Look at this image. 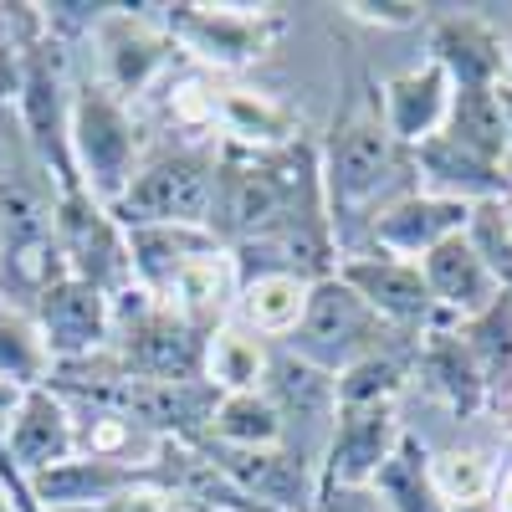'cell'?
I'll list each match as a JSON object with an SVG mask.
<instances>
[{
	"instance_id": "obj_1",
	"label": "cell",
	"mask_w": 512,
	"mask_h": 512,
	"mask_svg": "<svg viewBox=\"0 0 512 512\" xmlns=\"http://www.w3.org/2000/svg\"><path fill=\"white\" fill-rule=\"evenodd\" d=\"M405 149L390 139V128H384L379 113H359L349 123L333 128V139L318 159V180H323V205L333 210L328 226L333 236H344L349 221L359 216H374L384 210L395 195V180L405 175Z\"/></svg>"
},
{
	"instance_id": "obj_2",
	"label": "cell",
	"mask_w": 512,
	"mask_h": 512,
	"mask_svg": "<svg viewBox=\"0 0 512 512\" xmlns=\"http://www.w3.org/2000/svg\"><path fill=\"white\" fill-rule=\"evenodd\" d=\"M216 175L221 164L210 154L180 149L139 164L128 190L108 205L118 231H154V226H185V231H210L216 216Z\"/></svg>"
},
{
	"instance_id": "obj_3",
	"label": "cell",
	"mask_w": 512,
	"mask_h": 512,
	"mask_svg": "<svg viewBox=\"0 0 512 512\" xmlns=\"http://www.w3.org/2000/svg\"><path fill=\"white\" fill-rule=\"evenodd\" d=\"M67 139H72V164H77L82 190L108 210L128 190V180L139 175L134 118L103 82H82L67 113Z\"/></svg>"
},
{
	"instance_id": "obj_4",
	"label": "cell",
	"mask_w": 512,
	"mask_h": 512,
	"mask_svg": "<svg viewBox=\"0 0 512 512\" xmlns=\"http://www.w3.org/2000/svg\"><path fill=\"white\" fill-rule=\"evenodd\" d=\"M384 328H390V323H384V318L364 303V297L333 272V277H318V282H313L308 313H303V323H297V333H292V354L303 359V364H313V369H323V374L338 379L349 364L379 354Z\"/></svg>"
},
{
	"instance_id": "obj_5",
	"label": "cell",
	"mask_w": 512,
	"mask_h": 512,
	"mask_svg": "<svg viewBox=\"0 0 512 512\" xmlns=\"http://www.w3.org/2000/svg\"><path fill=\"white\" fill-rule=\"evenodd\" d=\"M333 272L344 277L390 328H425L431 333L436 323H446L431 287L420 277V262H400V256H384V251H349V256H338Z\"/></svg>"
},
{
	"instance_id": "obj_6",
	"label": "cell",
	"mask_w": 512,
	"mask_h": 512,
	"mask_svg": "<svg viewBox=\"0 0 512 512\" xmlns=\"http://www.w3.org/2000/svg\"><path fill=\"white\" fill-rule=\"evenodd\" d=\"M169 31L200 62L241 67L267 52V41L277 36V21L267 16V6H175L169 11Z\"/></svg>"
},
{
	"instance_id": "obj_7",
	"label": "cell",
	"mask_w": 512,
	"mask_h": 512,
	"mask_svg": "<svg viewBox=\"0 0 512 512\" xmlns=\"http://www.w3.org/2000/svg\"><path fill=\"white\" fill-rule=\"evenodd\" d=\"M466 221H472V205H456L425 190H400L390 205L369 216V246L384 256H400V262H420L441 241L461 236Z\"/></svg>"
},
{
	"instance_id": "obj_8",
	"label": "cell",
	"mask_w": 512,
	"mask_h": 512,
	"mask_svg": "<svg viewBox=\"0 0 512 512\" xmlns=\"http://www.w3.org/2000/svg\"><path fill=\"white\" fill-rule=\"evenodd\" d=\"M405 425L395 405H349L333 415V436L323 451V482L328 487H369L379 466L400 446Z\"/></svg>"
},
{
	"instance_id": "obj_9",
	"label": "cell",
	"mask_w": 512,
	"mask_h": 512,
	"mask_svg": "<svg viewBox=\"0 0 512 512\" xmlns=\"http://www.w3.org/2000/svg\"><path fill=\"white\" fill-rule=\"evenodd\" d=\"M36 323H41V338H47L52 359H82L113 338L108 292L72 272H62L57 282L36 292Z\"/></svg>"
},
{
	"instance_id": "obj_10",
	"label": "cell",
	"mask_w": 512,
	"mask_h": 512,
	"mask_svg": "<svg viewBox=\"0 0 512 512\" xmlns=\"http://www.w3.org/2000/svg\"><path fill=\"white\" fill-rule=\"evenodd\" d=\"M420 277H425V287H431V297H436V308H441L446 323H472V318L492 313L507 297L497 272L482 262V251L472 246L466 231L441 241L431 256H420Z\"/></svg>"
},
{
	"instance_id": "obj_11",
	"label": "cell",
	"mask_w": 512,
	"mask_h": 512,
	"mask_svg": "<svg viewBox=\"0 0 512 512\" xmlns=\"http://www.w3.org/2000/svg\"><path fill=\"white\" fill-rule=\"evenodd\" d=\"M451 93H456V82L431 57L415 62L400 77H390V82H384V93H379V118H384V128H390V139L400 149L431 144L446 128V118H451Z\"/></svg>"
},
{
	"instance_id": "obj_12",
	"label": "cell",
	"mask_w": 512,
	"mask_h": 512,
	"mask_svg": "<svg viewBox=\"0 0 512 512\" xmlns=\"http://www.w3.org/2000/svg\"><path fill=\"white\" fill-rule=\"evenodd\" d=\"M123 374H139V379H205V333L190 328L180 313L154 308L144 323L123 328Z\"/></svg>"
},
{
	"instance_id": "obj_13",
	"label": "cell",
	"mask_w": 512,
	"mask_h": 512,
	"mask_svg": "<svg viewBox=\"0 0 512 512\" xmlns=\"http://www.w3.org/2000/svg\"><path fill=\"white\" fill-rule=\"evenodd\" d=\"M6 456L21 466L26 477H41V472H52V466L77 456L72 415H67L62 395H52L47 384L16 395L11 420H6Z\"/></svg>"
},
{
	"instance_id": "obj_14",
	"label": "cell",
	"mask_w": 512,
	"mask_h": 512,
	"mask_svg": "<svg viewBox=\"0 0 512 512\" xmlns=\"http://www.w3.org/2000/svg\"><path fill=\"white\" fill-rule=\"evenodd\" d=\"M144 472L134 461H103V456H72L62 466H52V472L31 477V497L47 502L52 512H98L108 507L113 497H123L128 487H139Z\"/></svg>"
},
{
	"instance_id": "obj_15",
	"label": "cell",
	"mask_w": 512,
	"mask_h": 512,
	"mask_svg": "<svg viewBox=\"0 0 512 512\" xmlns=\"http://www.w3.org/2000/svg\"><path fill=\"white\" fill-rule=\"evenodd\" d=\"M98 47H103V88L123 103V98H139L149 82L159 77L169 41L154 36L139 16L113 11V16L98 26Z\"/></svg>"
},
{
	"instance_id": "obj_16",
	"label": "cell",
	"mask_w": 512,
	"mask_h": 512,
	"mask_svg": "<svg viewBox=\"0 0 512 512\" xmlns=\"http://www.w3.org/2000/svg\"><path fill=\"white\" fill-rule=\"evenodd\" d=\"M236 297H241V282H236V256L231 251H205L175 277V287L164 292V308L180 313L190 328L200 333H216L231 313H236Z\"/></svg>"
},
{
	"instance_id": "obj_17",
	"label": "cell",
	"mask_w": 512,
	"mask_h": 512,
	"mask_svg": "<svg viewBox=\"0 0 512 512\" xmlns=\"http://www.w3.org/2000/svg\"><path fill=\"white\" fill-rule=\"evenodd\" d=\"M415 169L425 180V195H441V200H456V205H492V200H507V169L502 164H487L477 154L456 149L451 139H431L415 149Z\"/></svg>"
},
{
	"instance_id": "obj_18",
	"label": "cell",
	"mask_w": 512,
	"mask_h": 512,
	"mask_svg": "<svg viewBox=\"0 0 512 512\" xmlns=\"http://www.w3.org/2000/svg\"><path fill=\"white\" fill-rule=\"evenodd\" d=\"M502 47L507 41L472 21V16H446L431 36V62L446 67V77L456 88H497L502 82Z\"/></svg>"
},
{
	"instance_id": "obj_19",
	"label": "cell",
	"mask_w": 512,
	"mask_h": 512,
	"mask_svg": "<svg viewBox=\"0 0 512 512\" xmlns=\"http://www.w3.org/2000/svg\"><path fill=\"white\" fill-rule=\"evenodd\" d=\"M308 292H313V282L297 272H282V267L256 272L241 282L236 323H246L251 333H267V338H292L308 313Z\"/></svg>"
},
{
	"instance_id": "obj_20",
	"label": "cell",
	"mask_w": 512,
	"mask_h": 512,
	"mask_svg": "<svg viewBox=\"0 0 512 512\" xmlns=\"http://www.w3.org/2000/svg\"><path fill=\"white\" fill-rule=\"evenodd\" d=\"M272 354L262 349L246 323H221L216 333H205V384L216 395H246V390H267Z\"/></svg>"
},
{
	"instance_id": "obj_21",
	"label": "cell",
	"mask_w": 512,
	"mask_h": 512,
	"mask_svg": "<svg viewBox=\"0 0 512 512\" xmlns=\"http://www.w3.org/2000/svg\"><path fill=\"white\" fill-rule=\"evenodd\" d=\"M205 431L210 446H226V451H277L287 441V420L267 390H246V395H216Z\"/></svg>"
},
{
	"instance_id": "obj_22",
	"label": "cell",
	"mask_w": 512,
	"mask_h": 512,
	"mask_svg": "<svg viewBox=\"0 0 512 512\" xmlns=\"http://www.w3.org/2000/svg\"><path fill=\"white\" fill-rule=\"evenodd\" d=\"M441 139H451L456 149H466V154H477V159L507 169L512 134H507L502 93L497 88H456L451 93V118L441 128Z\"/></svg>"
},
{
	"instance_id": "obj_23",
	"label": "cell",
	"mask_w": 512,
	"mask_h": 512,
	"mask_svg": "<svg viewBox=\"0 0 512 512\" xmlns=\"http://www.w3.org/2000/svg\"><path fill=\"white\" fill-rule=\"evenodd\" d=\"M216 128L231 134L236 144L267 154V149H292L297 139V118L267 98V93H251V88H221V103H216Z\"/></svg>"
},
{
	"instance_id": "obj_24",
	"label": "cell",
	"mask_w": 512,
	"mask_h": 512,
	"mask_svg": "<svg viewBox=\"0 0 512 512\" xmlns=\"http://www.w3.org/2000/svg\"><path fill=\"white\" fill-rule=\"evenodd\" d=\"M369 492L384 502V512H451L431 482V451H425L410 431L400 436V446L390 451V461L379 466V477L369 482Z\"/></svg>"
},
{
	"instance_id": "obj_25",
	"label": "cell",
	"mask_w": 512,
	"mask_h": 512,
	"mask_svg": "<svg viewBox=\"0 0 512 512\" xmlns=\"http://www.w3.org/2000/svg\"><path fill=\"white\" fill-rule=\"evenodd\" d=\"M420 374L431 379L436 390L451 400V410H461V415H477L487 390H492L482 364L472 359V349L461 344L456 328H431V344H425V354H420Z\"/></svg>"
},
{
	"instance_id": "obj_26",
	"label": "cell",
	"mask_w": 512,
	"mask_h": 512,
	"mask_svg": "<svg viewBox=\"0 0 512 512\" xmlns=\"http://www.w3.org/2000/svg\"><path fill=\"white\" fill-rule=\"evenodd\" d=\"M52 349L41 338V323L21 308H6L0 303V384L11 390H36L41 379L52 374Z\"/></svg>"
},
{
	"instance_id": "obj_27",
	"label": "cell",
	"mask_w": 512,
	"mask_h": 512,
	"mask_svg": "<svg viewBox=\"0 0 512 512\" xmlns=\"http://www.w3.org/2000/svg\"><path fill=\"white\" fill-rule=\"evenodd\" d=\"M431 482L451 512H477V507H492L497 466L482 451H441L431 456Z\"/></svg>"
},
{
	"instance_id": "obj_28",
	"label": "cell",
	"mask_w": 512,
	"mask_h": 512,
	"mask_svg": "<svg viewBox=\"0 0 512 512\" xmlns=\"http://www.w3.org/2000/svg\"><path fill=\"white\" fill-rule=\"evenodd\" d=\"M333 390H338V410H349V405H395L400 390H405V364L379 349V354L349 364L333 379Z\"/></svg>"
},
{
	"instance_id": "obj_29",
	"label": "cell",
	"mask_w": 512,
	"mask_h": 512,
	"mask_svg": "<svg viewBox=\"0 0 512 512\" xmlns=\"http://www.w3.org/2000/svg\"><path fill=\"white\" fill-rule=\"evenodd\" d=\"M216 103H221V88H210L200 77H180L169 88V113L185 128H216Z\"/></svg>"
},
{
	"instance_id": "obj_30",
	"label": "cell",
	"mask_w": 512,
	"mask_h": 512,
	"mask_svg": "<svg viewBox=\"0 0 512 512\" xmlns=\"http://www.w3.org/2000/svg\"><path fill=\"white\" fill-rule=\"evenodd\" d=\"M313 512H384V502L369 487H328V482H318Z\"/></svg>"
},
{
	"instance_id": "obj_31",
	"label": "cell",
	"mask_w": 512,
	"mask_h": 512,
	"mask_svg": "<svg viewBox=\"0 0 512 512\" xmlns=\"http://www.w3.org/2000/svg\"><path fill=\"white\" fill-rule=\"evenodd\" d=\"M359 21H379V26H415L420 21V6H410V0H384V6H369V0H359V6H349Z\"/></svg>"
},
{
	"instance_id": "obj_32",
	"label": "cell",
	"mask_w": 512,
	"mask_h": 512,
	"mask_svg": "<svg viewBox=\"0 0 512 512\" xmlns=\"http://www.w3.org/2000/svg\"><path fill=\"white\" fill-rule=\"evenodd\" d=\"M21 57H16V47L11 41H0V108H6V98L11 93H21Z\"/></svg>"
},
{
	"instance_id": "obj_33",
	"label": "cell",
	"mask_w": 512,
	"mask_h": 512,
	"mask_svg": "<svg viewBox=\"0 0 512 512\" xmlns=\"http://www.w3.org/2000/svg\"><path fill=\"white\" fill-rule=\"evenodd\" d=\"M492 512H512V466L497 477V492H492Z\"/></svg>"
},
{
	"instance_id": "obj_34",
	"label": "cell",
	"mask_w": 512,
	"mask_h": 512,
	"mask_svg": "<svg viewBox=\"0 0 512 512\" xmlns=\"http://www.w3.org/2000/svg\"><path fill=\"white\" fill-rule=\"evenodd\" d=\"M497 88H507V93H512V41L502 47V82H497Z\"/></svg>"
},
{
	"instance_id": "obj_35",
	"label": "cell",
	"mask_w": 512,
	"mask_h": 512,
	"mask_svg": "<svg viewBox=\"0 0 512 512\" xmlns=\"http://www.w3.org/2000/svg\"><path fill=\"white\" fill-rule=\"evenodd\" d=\"M497 93H502V113H507V134H512V93H507V88H497Z\"/></svg>"
},
{
	"instance_id": "obj_36",
	"label": "cell",
	"mask_w": 512,
	"mask_h": 512,
	"mask_svg": "<svg viewBox=\"0 0 512 512\" xmlns=\"http://www.w3.org/2000/svg\"><path fill=\"white\" fill-rule=\"evenodd\" d=\"M502 210H507V231H512V200H507V205H502Z\"/></svg>"
},
{
	"instance_id": "obj_37",
	"label": "cell",
	"mask_w": 512,
	"mask_h": 512,
	"mask_svg": "<svg viewBox=\"0 0 512 512\" xmlns=\"http://www.w3.org/2000/svg\"><path fill=\"white\" fill-rule=\"evenodd\" d=\"M507 415H512V384H507Z\"/></svg>"
}]
</instances>
